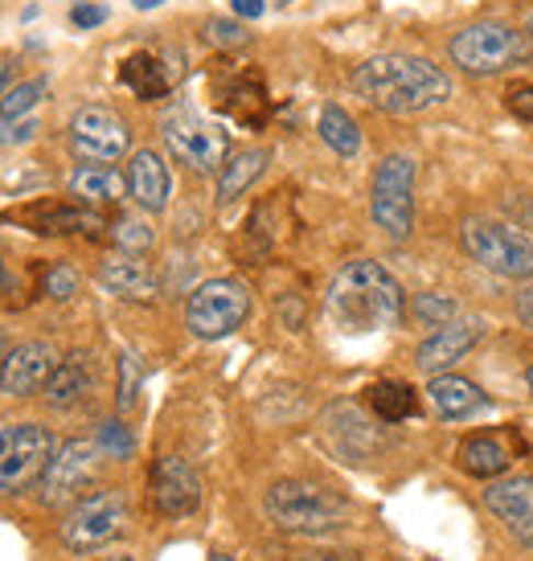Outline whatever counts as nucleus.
<instances>
[{
  "label": "nucleus",
  "instance_id": "nucleus-20",
  "mask_svg": "<svg viewBox=\"0 0 533 561\" xmlns=\"http://www.w3.org/2000/svg\"><path fill=\"white\" fill-rule=\"evenodd\" d=\"M127 188H132V197L140 209L148 214H160L165 205H169V188H173V176H169V164L152 152V148H144L132 157L127 164Z\"/></svg>",
  "mask_w": 533,
  "mask_h": 561
},
{
  "label": "nucleus",
  "instance_id": "nucleus-19",
  "mask_svg": "<svg viewBox=\"0 0 533 561\" xmlns=\"http://www.w3.org/2000/svg\"><path fill=\"white\" fill-rule=\"evenodd\" d=\"M181 79V62L169 66L160 54H152V49H140V54H132V58H124V66H120V82H124L127 91L136 94V99H144V103H152V99H165V94L173 91V82Z\"/></svg>",
  "mask_w": 533,
  "mask_h": 561
},
{
  "label": "nucleus",
  "instance_id": "nucleus-31",
  "mask_svg": "<svg viewBox=\"0 0 533 561\" xmlns=\"http://www.w3.org/2000/svg\"><path fill=\"white\" fill-rule=\"evenodd\" d=\"M42 291H46L49 299H58V304H63V299H75L79 296V271L70 263H54L46 271V279H42Z\"/></svg>",
  "mask_w": 533,
  "mask_h": 561
},
{
  "label": "nucleus",
  "instance_id": "nucleus-27",
  "mask_svg": "<svg viewBox=\"0 0 533 561\" xmlns=\"http://www.w3.org/2000/svg\"><path fill=\"white\" fill-rule=\"evenodd\" d=\"M370 405L382 422H407L419 414V393L407 381H377L370 386Z\"/></svg>",
  "mask_w": 533,
  "mask_h": 561
},
{
  "label": "nucleus",
  "instance_id": "nucleus-17",
  "mask_svg": "<svg viewBox=\"0 0 533 561\" xmlns=\"http://www.w3.org/2000/svg\"><path fill=\"white\" fill-rule=\"evenodd\" d=\"M521 451V438L513 431H476L460 443V468L476 480H497L513 468V455Z\"/></svg>",
  "mask_w": 533,
  "mask_h": 561
},
{
  "label": "nucleus",
  "instance_id": "nucleus-21",
  "mask_svg": "<svg viewBox=\"0 0 533 561\" xmlns=\"http://www.w3.org/2000/svg\"><path fill=\"white\" fill-rule=\"evenodd\" d=\"M99 283L111 296L132 299V304H148L157 299V275L136 259V254H111L107 263L99 266Z\"/></svg>",
  "mask_w": 533,
  "mask_h": 561
},
{
  "label": "nucleus",
  "instance_id": "nucleus-15",
  "mask_svg": "<svg viewBox=\"0 0 533 561\" xmlns=\"http://www.w3.org/2000/svg\"><path fill=\"white\" fill-rule=\"evenodd\" d=\"M214 103L218 111H226L235 124L242 127H263L266 115H271V99H266L263 75L259 70H226L218 82H214Z\"/></svg>",
  "mask_w": 533,
  "mask_h": 561
},
{
  "label": "nucleus",
  "instance_id": "nucleus-35",
  "mask_svg": "<svg viewBox=\"0 0 533 561\" xmlns=\"http://www.w3.org/2000/svg\"><path fill=\"white\" fill-rule=\"evenodd\" d=\"M136 393H140V369H136V360L120 357V393H115V405L120 410H132L136 405Z\"/></svg>",
  "mask_w": 533,
  "mask_h": 561
},
{
  "label": "nucleus",
  "instance_id": "nucleus-33",
  "mask_svg": "<svg viewBox=\"0 0 533 561\" xmlns=\"http://www.w3.org/2000/svg\"><path fill=\"white\" fill-rule=\"evenodd\" d=\"M99 451H107L111 459H127V455L136 451V443H132L124 422H103L99 426Z\"/></svg>",
  "mask_w": 533,
  "mask_h": 561
},
{
  "label": "nucleus",
  "instance_id": "nucleus-12",
  "mask_svg": "<svg viewBox=\"0 0 533 561\" xmlns=\"http://www.w3.org/2000/svg\"><path fill=\"white\" fill-rule=\"evenodd\" d=\"M94 468H99V443H87V438L63 443L42 476V500L46 504L79 500V492H87V483L94 480Z\"/></svg>",
  "mask_w": 533,
  "mask_h": 561
},
{
  "label": "nucleus",
  "instance_id": "nucleus-4",
  "mask_svg": "<svg viewBox=\"0 0 533 561\" xmlns=\"http://www.w3.org/2000/svg\"><path fill=\"white\" fill-rule=\"evenodd\" d=\"M530 37L501 21H476L452 37V62L472 79H492L530 62Z\"/></svg>",
  "mask_w": 533,
  "mask_h": 561
},
{
  "label": "nucleus",
  "instance_id": "nucleus-24",
  "mask_svg": "<svg viewBox=\"0 0 533 561\" xmlns=\"http://www.w3.org/2000/svg\"><path fill=\"white\" fill-rule=\"evenodd\" d=\"M87 393H91V365H87V357L75 353V357L58 360L54 377L46 381V402L58 405V410H66V405L82 402Z\"/></svg>",
  "mask_w": 533,
  "mask_h": 561
},
{
  "label": "nucleus",
  "instance_id": "nucleus-3",
  "mask_svg": "<svg viewBox=\"0 0 533 561\" xmlns=\"http://www.w3.org/2000/svg\"><path fill=\"white\" fill-rule=\"evenodd\" d=\"M263 508L283 533H332L349 520V500L313 480L271 483Z\"/></svg>",
  "mask_w": 533,
  "mask_h": 561
},
{
  "label": "nucleus",
  "instance_id": "nucleus-34",
  "mask_svg": "<svg viewBox=\"0 0 533 561\" xmlns=\"http://www.w3.org/2000/svg\"><path fill=\"white\" fill-rule=\"evenodd\" d=\"M415 316L423 320V324H452V316H455V304L447 296H415Z\"/></svg>",
  "mask_w": 533,
  "mask_h": 561
},
{
  "label": "nucleus",
  "instance_id": "nucleus-23",
  "mask_svg": "<svg viewBox=\"0 0 533 561\" xmlns=\"http://www.w3.org/2000/svg\"><path fill=\"white\" fill-rule=\"evenodd\" d=\"M70 193L87 205H115L124 202V193H132V188H127V176H120L115 169L91 164V169H79L70 176Z\"/></svg>",
  "mask_w": 533,
  "mask_h": 561
},
{
  "label": "nucleus",
  "instance_id": "nucleus-37",
  "mask_svg": "<svg viewBox=\"0 0 533 561\" xmlns=\"http://www.w3.org/2000/svg\"><path fill=\"white\" fill-rule=\"evenodd\" d=\"M70 21H75L79 30H94V25L107 21V9H103V4H79V9L70 13Z\"/></svg>",
  "mask_w": 533,
  "mask_h": 561
},
{
  "label": "nucleus",
  "instance_id": "nucleus-40",
  "mask_svg": "<svg viewBox=\"0 0 533 561\" xmlns=\"http://www.w3.org/2000/svg\"><path fill=\"white\" fill-rule=\"evenodd\" d=\"M308 561H358V558H345V553H316V558Z\"/></svg>",
  "mask_w": 533,
  "mask_h": 561
},
{
  "label": "nucleus",
  "instance_id": "nucleus-39",
  "mask_svg": "<svg viewBox=\"0 0 533 561\" xmlns=\"http://www.w3.org/2000/svg\"><path fill=\"white\" fill-rule=\"evenodd\" d=\"M230 4H235V13H238V16H247V21H259V16L266 13L263 0H230Z\"/></svg>",
  "mask_w": 533,
  "mask_h": 561
},
{
  "label": "nucleus",
  "instance_id": "nucleus-11",
  "mask_svg": "<svg viewBox=\"0 0 533 561\" xmlns=\"http://www.w3.org/2000/svg\"><path fill=\"white\" fill-rule=\"evenodd\" d=\"M132 144L127 124L111 107H82L70 119V148L79 152L87 164H111L120 160Z\"/></svg>",
  "mask_w": 533,
  "mask_h": 561
},
{
  "label": "nucleus",
  "instance_id": "nucleus-8",
  "mask_svg": "<svg viewBox=\"0 0 533 561\" xmlns=\"http://www.w3.org/2000/svg\"><path fill=\"white\" fill-rule=\"evenodd\" d=\"M415 157L407 152H390L374 172V197H370V214L374 221L402 242L415 230Z\"/></svg>",
  "mask_w": 533,
  "mask_h": 561
},
{
  "label": "nucleus",
  "instance_id": "nucleus-22",
  "mask_svg": "<svg viewBox=\"0 0 533 561\" xmlns=\"http://www.w3.org/2000/svg\"><path fill=\"white\" fill-rule=\"evenodd\" d=\"M427 398L435 405V414L447 422H460V419H472L476 410H485L488 398L485 390L468 381V377H455V374H435L431 377V386H427Z\"/></svg>",
  "mask_w": 533,
  "mask_h": 561
},
{
  "label": "nucleus",
  "instance_id": "nucleus-18",
  "mask_svg": "<svg viewBox=\"0 0 533 561\" xmlns=\"http://www.w3.org/2000/svg\"><path fill=\"white\" fill-rule=\"evenodd\" d=\"M485 336V320H452V324H443L435 336H427L419 344V353H415V365L423 369V374H443L447 365H455L460 357H468L472 348L480 344Z\"/></svg>",
  "mask_w": 533,
  "mask_h": 561
},
{
  "label": "nucleus",
  "instance_id": "nucleus-43",
  "mask_svg": "<svg viewBox=\"0 0 533 561\" xmlns=\"http://www.w3.org/2000/svg\"><path fill=\"white\" fill-rule=\"evenodd\" d=\"M0 291H4V263H0Z\"/></svg>",
  "mask_w": 533,
  "mask_h": 561
},
{
  "label": "nucleus",
  "instance_id": "nucleus-44",
  "mask_svg": "<svg viewBox=\"0 0 533 561\" xmlns=\"http://www.w3.org/2000/svg\"><path fill=\"white\" fill-rule=\"evenodd\" d=\"M525 33H530V37H533V13H530V25H525Z\"/></svg>",
  "mask_w": 533,
  "mask_h": 561
},
{
  "label": "nucleus",
  "instance_id": "nucleus-1",
  "mask_svg": "<svg viewBox=\"0 0 533 561\" xmlns=\"http://www.w3.org/2000/svg\"><path fill=\"white\" fill-rule=\"evenodd\" d=\"M349 87L358 99L386 115H419V111L443 107L455 91L440 66L415 54H377L353 70Z\"/></svg>",
  "mask_w": 533,
  "mask_h": 561
},
{
  "label": "nucleus",
  "instance_id": "nucleus-10",
  "mask_svg": "<svg viewBox=\"0 0 533 561\" xmlns=\"http://www.w3.org/2000/svg\"><path fill=\"white\" fill-rule=\"evenodd\" d=\"M160 131H165V144H169V152H173L181 164L197 172H214L226 164V131L218 124H209L202 119L193 107H173L165 111V119H160Z\"/></svg>",
  "mask_w": 533,
  "mask_h": 561
},
{
  "label": "nucleus",
  "instance_id": "nucleus-25",
  "mask_svg": "<svg viewBox=\"0 0 533 561\" xmlns=\"http://www.w3.org/2000/svg\"><path fill=\"white\" fill-rule=\"evenodd\" d=\"M266 160H271L266 148H247V152H238V157L226 160V164H222V176H218V202H235V197H242V193L263 176Z\"/></svg>",
  "mask_w": 533,
  "mask_h": 561
},
{
  "label": "nucleus",
  "instance_id": "nucleus-7",
  "mask_svg": "<svg viewBox=\"0 0 533 561\" xmlns=\"http://www.w3.org/2000/svg\"><path fill=\"white\" fill-rule=\"evenodd\" d=\"M251 316V291L238 279L202 283L185 304V324L197 341H222L247 324Z\"/></svg>",
  "mask_w": 533,
  "mask_h": 561
},
{
  "label": "nucleus",
  "instance_id": "nucleus-9",
  "mask_svg": "<svg viewBox=\"0 0 533 561\" xmlns=\"http://www.w3.org/2000/svg\"><path fill=\"white\" fill-rule=\"evenodd\" d=\"M127 529V496L120 488H103L82 496L63 525V541L75 553H91V549L115 541Z\"/></svg>",
  "mask_w": 533,
  "mask_h": 561
},
{
  "label": "nucleus",
  "instance_id": "nucleus-6",
  "mask_svg": "<svg viewBox=\"0 0 533 561\" xmlns=\"http://www.w3.org/2000/svg\"><path fill=\"white\" fill-rule=\"evenodd\" d=\"M54 435L37 422H13L0 431V496H16L46 476L54 459Z\"/></svg>",
  "mask_w": 533,
  "mask_h": 561
},
{
  "label": "nucleus",
  "instance_id": "nucleus-16",
  "mask_svg": "<svg viewBox=\"0 0 533 561\" xmlns=\"http://www.w3.org/2000/svg\"><path fill=\"white\" fill-rule=\"evenodd\" d=\"M488 513L513 533V541L533 546V476H504L488 480L485 488Z\"/></svg>",
  "mask_w": 533,
  "mask_h": 561
},
{
  "label": "nucleus",
  "instance_id": "nucleus-45",
  "mask_svg": "<svg viewBox=\"0 0 533 561\" xmlns=\"http://www.w3.org/2000/svg\"><path fill=\"white\" fill-rule=\"evenodd\" d=\"M530 393H533V365H530Z\"/></svg>",
  "mask_w": 533,
  "mask_h": 561
},
{
  "label": "nucleus",
  "instance_id": "nucleus-38",
  "mask_svg": "<svg viewBox=\"0 0 533 561\" xmlns=\"http://www.w3.org/2000/svg\"><path fill=\"white\" fill-rule=\"evenodd\" d=\"M518 320L533 332V279H525V287H521V296H518Z\"/></svg>",
  "mask_w": 533,
  "mask_h": 561
},
{
  "label": "nucleus",
  "instance_id": "nucleus-28",
  "mask_svg": "<svg viewBox=\"0 0 533 561\" xmlns=\"http://www.w3.org/2000/svg\"><path fill=\"white\" fill-rule=\"evenodd\" d=\"M320 140L329 144L337 157H358L361 152V127L358 119L349 115L345 107H337V103H329V107L320 111Z\"/></svg>",
  "mask_w": 533,
  "mask_h": 561
},
{
  "label": "nucleus",
  "instance_id": "nucleus-29",
  "mask_svg": "<svg viewBox=\"0 0 533 561\" xmlns=\"http://www.w3.org/2000/svg\"><path fill=\"white\" fill-rule=\"evenodd\" d=\"M49 82L46 79H30V82H16L13 91L0 99V119H21V115H30L42 99H46Z\"/></svg>",
  "mask_w": 533,
  "mask_h": 561
},
{
  "label": "nucleus",
  "instance_id": "nucleus-36",
  "mask_svg": "<svg viewBox=\"0 0 533 561\" xmlns=\"http://www.w3.org/2000/svg\"><path fill=\"white\" fill-rule=\"evenodd\" d=\"M504 107L513 111L521 124L533 127V82H513L509 94H504Z\"/></svg>",
  "mask_w": 533,
  "mask_h": 561
},
{
  "label": "nucleus",
  "instance_id": "nucleus-2",
  "mask_svg": "<svg viewBox=\"0 0 533 561\" xmlns=\"http://www.w3.org/2000/svg\"><path fill=\"white\" fill-rule=\"evenodd\" d=\"M329 320L349 336H365V332H390L402 324V287L382 263L358 259L337 271V279L329 283L325 296Z\"/></svg>",
  "mask_w": 533,
  "mask_h": 561
},
{
  "label": "nucleus",
  "instance_id": "nucleus-26",
  "mask_svg": "<svg viewBox=\"0 0 533 561\" xmlns=\"http://www.w3.org/2000/svg\"><path fill=\"white\" fill-rule=\"evenodd\" d=\"M37 234H94L103 218L91 214V209H75V205H46V209H33L30 214Z\"/></svg>",
  "mask_w": 533,
  "mask_h": 561
},
{
  "label": "nucleus",
  "instance_id": "nucleus-41",
  "mask_svg": "<svg viewBox=\"0 0 533 561\" xmlns=\"http://www.w3.org/2000/svg\"><path fill=\"white\" fill-rule=\"evenodd\" d=\"M136 9H157V4H165V0H132Z\"/></svg>",
  "mask_w": 533,
  "mask_h": 561
},
{
  "label": "nucleus",
  "instance_id": "nucleus-5",
  "mask_svg": "<svg viewBox=\"0 0 533 561\" xmlns=\"http://www.w3.org/2000/svg\"><path fill=\"white\" fill-rule=\"evenodd\" d=\"M460 242L476 263L501 275V279H533V238H525L521 230L504 226V221L488 218H468L460 230Z\"/></svg>",
  "mask_w": 533,
  "mask_h": 561
},
{
  "label": "nucleus",
  "instance_id": "nucleus-32",
  "mask_svg": "<svg viewBox=\"0 0 533 561\" xmlns=\"http://www.w3.org/2000/svg\"><path fill=\"white\" fill-rule=\"evenodd\" d=\"M205 37L222 49H242L251 42V33L242 30L238 21H226V16H209V21H205Z\"/></svg>",
  "mask_w": 533,
  "mask_h": 561
},
{
  "label": "nucleus",
  "instance_id": "nucleus-14",
  "mask_svg": "<svg viewBox=\"0 0 533 561\" xmlns=\"http://www.w3.org/2000/svg\"><path fill=\"white\" fill-rule=\"evenodd\" d=\"M58 369V353L46 341L16 344L13 353H4L0 360V390L9 398H33L37 390H46V381Z\"/></svg>",
  "mask_w": 533,
  "mask_h": 561
},
{
  "label": "nucleus",
  "instance_id": "nucleus-42",
  "mask_svg": "<svg viewBox=\"0 0 533 561\" xmlns=\"http://www.w3.org/2000/svg\"><path fill=\"white\" fill-rule=\"evenodd\" d=\"M209 561H235V558H226V553H214V558H209Z\"/></svg>",
  "mask_w": 533,
  "mask_h": 561
},
{
  "label": "nucleus",
  "instance_id": "nucleus-30",
  "mask_svg": "<svg viewBox=\"0 0 533 561\" xmlns=\"http://www.w3.org/2000/svg\"><path fill=\"white\" fill-rule=\"evenodd\" d=\"M111 238H115V247L127 250V254H144V250L152 247V230H148V221H140V218H120L115 230H111Z\"/></svg>",
  "mask_w": 533,
  "mask_h": 561
},
{
  "label": "nucleus",
  "instance_id": "nucleus-46",
  "mask_svg": "<svg viewBox=\"0 0 533 561\" xmlns=\"http://www.w3.org/2000/svg\"><path fill=\"white\" fill-rule=\"evenodd\" d=\"M111 561H132V558H111Z\"/></svg>",
  "mask_w": 533,
  "mask_h": 561
},
{
  "label": "nucleus",
  "instance_id": "nucleus-13",
  "mask_svg": "<svg viewBox=\"0 0 533 561\" xmlns=\"http://www.w3.org/2000/svg\"><path fill=\"white\" fill-rule=\"evenodd\" d=\"M148 488H152L157 513L173 516V520L197 513V504H202V480H197V471L189 468L181 455H160L157 463H152Z\"/></svg>",
  "mask_w": 533,
  "mask_h": 561
}]
</instances>
